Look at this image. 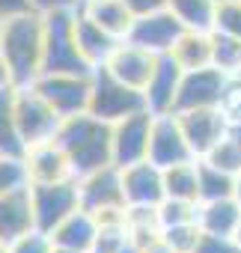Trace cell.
Returning <instances> with one entry per match:
<instances>
[{
  "instance_id": "6da1fadb",
  "label": "cell",
  "mask_w": 241,
  "mask_h": 253,
  "mask_svg": "<svg viewBox=\"0 0 241 253\" xmlns=\"http://www.w3.org/2000/svg\"><path fill=\"white\" fill-rule=\"evenodd\" d=\"M0 51H3L15 86H30L45 66V12L27 9L0 21Z\"/></svg>"
},
{
  "instance_id": "7a4b0ae2",
  "label": "cell",
  "mask_w": 241,
  "mask_h": 253,
  "mask_svg": "<svg viewBox=\"0 0 241 253\" xmlns=\"http://www.w3.org/2000/svg\"><path fill=\"white\" fill-rule=\"evenodd\" d=\"M57 140L66 149L78 179L113 164V125L92 113L63 119Z\"/></svg>"
},
{
  "instance_id": "3957f363",
  "label": "cell",
  "mask_w": 241,
  "mask_h": 253,
  "mask_svg": "<svg viewBox=\"0 0 241 253\" xmlns=\"http://www.w3.org/2000/svg\"><path fill=\"white\" fill-rule=\"evenodd\" d=\"M42 72H75L89 75L95 69L86 66L75 45V9L45 12V66Z\"/></svg>"
},
{
  "instance_id": "277c9868",
  "label": "cell",
  "mask_w": 241,
  "mask_h": 253,
  "mask_svg": "<svg viewBox=\"0 0 241 253\" xmlns=\"http://www.w3.org/2000/svg\"><path fill=\"white\" fill-rule=\"evenodd\" d=\"M15 125H18V134L27 152L36 143L57 140L63 116L33 86H15Z\"/></svg>"
},
{
  "instance_id": "5b68a950",
  "label": "cell",
  "mask_w": 241,
  "mask_h": 253,
  "mask_svg": "<svg viewBox=\"0 0 241 253\" xmlns=\"http://www.w3.org/2000/svg\"><path fill=\"white\" fill-rule=\"evenodd\" d=\"M63 119L89 113V98H92V72L89 75H75V72H42L30 84Z\"/></svg>"
},
{
  "instance_id": "8992f818",
  "label": "cell",
  "mask_w": 241,
  "mask_h": 253,
  "mask_svg": "<svg viewBox=\"0 0 241 253\" xmlns=\"http://www.w3.org/2000/svg\"><path fill=\"white\" fill-rule=\"evenodd\" d=\"M146 107V95L134 86H125L122 81H116L104 69L92 72V98H89V113L116 125L119 119H125L137 110Z\"/></svg>"
},
{
  "instance_id": "52a82bcc",
  "label": "cell",
  "mask_w": 241,
  "mask_h": 253,
  "mask_svg": "<svg viewBox=\"0 0 241 253\" xmlns=\"http://www.w3.org/2000/svg\"><path fill=\"white\" fill-rule=\"evenodd\" d=\"M30 197H33V214H36V226L45 232H54L72 211L80 209V191H78V179H66V182H48V185H30Z\"/></svg>"
},
{
  "instance_id": "ba28073f",
  "label": "cell",
  "mask_w": 241,
  "mask_h": 253,
  "mask_svg": "<svg viewBox=\"0 0 241 253\" xmlns=\"http://www.w3.org/2000/svg\"><path fill=\"white\" fill-rule=\"evenodd\" d=\"M152 125H155V113L149 107L119 119L113 125V164L116 167H128V164L149 158Z\"/></svg>"
},
{
  "instance_id": "9c48e42d",
  "label": "cell",
  "mask_w": 241,
  "mask_h": 253,
  "mask_svg": "<svg viewBox=\"0 0 241 253\" xmlns=\"http://www.w3.org/2000/svg\"><path fill=\"white\" fill-rule=\"evenodd\" d=\"M229 81L232 78L226 72H220L217 66L185 72L182 84H179V95H176V113H182V110H200V107H220Z\"/></svg>"
},
{
  "instance_id": "30bf717a",
  "label": "cell",
  "mask_w": 241,
  "mask_h": 253,
  "mask_svg": "<svg viewBox=\"0 0 241 253\" xmlns=\"http://www.w3.org/2000/svg\"><path fill=\"white\" fill-rule=\"evenodd\" d=\"M182 122V131L188 137V146L197 158H205L226 134H229V119L223 107H200V110H182L176 113Z\"/></svg>"
},
{
  "instance_id": "8fae6325",
  "label": "cell",
  "mask_w": 241,
  "mask_h": 253,
  "mask_svg": "<svg viewBox=\"0 0 241 253\" xmlns=\"http://www.w3.org/2000/svg\"><path fill=\"white\" fill-rule=\"evenodd\" d=\"M78 191H80V206L86 211H92V214L128 206L125 194H122V170H119L116 164L80 176L78 179Z\"/></svg>"
},
{
  "instance_id": "7c38bea8",
  "label": "cell",
  "mask_w": 241,
  "mask_h": 253,
  "mask_svg": "<svg viewBox=\"0 0 241 253\" xmlns=\"http://www.w3.org/2000/svg\"><path fill=\"white\" fill-rule=\"evenodd\" d=\"M197 158L188 146V137L182 131V122L176 113H155V125H152V140H149V161L158 164L161 170L191 161Z\"/></svg>"
},
{
  "instance_id": "4fadbf2b",
  "label": "cell",
  "mask_w": 241,
  "mask_h": 253,
  "mask_svg": "<svg viewBox=\"0 0 241 253\" xmlns=\"http://www.w3.org/2000/svg\"><path fill=\"white\" fill-rule=\"evenodd\" d=\"M188 27L170 12V9H161V12H152V15H140L134 18V27L128 33V42L146 48L149 54L161 57V54H170L173 45L179 42V36L185 33Z\"/></svg>"
},
{
  "instance_id": "5bb4252c",
  "label": "cell",
  "mask_w": 241,
  "mask_h": 253,
  "mask_svg": "<svg viewBox=\"0 0 241 253\" xmlns=\"http://www.w3.org/2000/svg\"><path fill=\"white\" fill-rule=\"evenodd\" d=\"M155 63H158L155 54H149L146 48L122 39L113 48V54L107 57V63L101 69L107 75H113L116 81H122L125 86H134V89L143 92L146 84H149V78H152V72H155Z\"/></svg>"
},
{
  "instance_id": "9a60e30c",
  "label": "cell",
  "mask_w": 241,
  "mask_h": 253,
  "mask_svg": "<svg viewBox=\"0 0 241 253\" xmlns=\"http://www.w3.org/2000/svg\"><path fill=\"white\" fill-rule=\"evenodd\" d=\"M24 173L30 185H48V182H66V179H78L75 167L66 155V149L60 146V140H48V143H36L30 146L24 155Z\"/></svg>"
},
{
  "instance_id": "2e32d148",
  "label": "cell",
  "mask_w": 241,
  "mask_h": 253,
  "mask_svg": "<svg viewBox=\"0 0 241 253\" xmlns=\"http://www.w3.org/2000/svg\"><path fill=\"white\" fill-rule=\"evenodd\" d=\"M122 170V194L128 206H152L158 209L167 200V188H164V170L158 164L137 161L128 167H119Z\"/></svg>"
},
{
  "instance_id": "e0dca14e",
  "label": "cell",
  "mask_w": 241,
  "mask_h": 253,
  "mask_svg": "<svg viewBox=\"0 0 241 253\" xmlns=\"http://www.w3.org/2000/svg\"><path fill=\"white\" fill-rule=\"evenodd\" d=\"M185 69L173 60V54H161L155 63V72L143 89L146 95V107L152 113H176V95H179V84H182Z\"/></svg>"
},
{
  "instance_id": "ac0fdd59",
  "label": "cell",
  "mask_w": 241,
  "mask_h": 253,
  "mask_svg": "<svg viewBox=\"0 0 241 253\" xmlns=\"http://www.w3.org/2000/svg\"><path fill=\"white\" fill-rule=\"evenodd\" d=\"M30 229H36V214H33V197H30V182H27L0 197V238L12 244L18 235Z\"/></svg>"
},
{
  "instance_id": "d6986e66",
  "label": "cell",
  "mask_w": 241,
  "mask_h": 253,
  "mask_svg": "<svg viewBox=\"0 0 241 253\" xmlns=\"http://www.w3.org/2000/svg\"><path fill=\"white\" fill-rule=\"evenodd\" d=\"M119 42H122V39L110 36L92 18H86L80 9H75V45H78V51H80V57L86 60L89 69H101Z\"/></svg>"
},
{
  "instance_id": "ffe728a7",
  "label": "cell",
  "mask_w": 241,
  "mask_h": 253,
  "mask_svg": "<svg viewBox=\"0 0 241 253\" xmlns=\"http://www.w3.org/2000/svg\"><path fill=\"white\" fill-rule=\"evenodd\" d=\"M98 232H101V226H98L95 214L80 206L78 211H72L51 232V238H54L57 247H69V250H78V253H89L95 247V241H98Z\"/></svg>"
},
{
  "instance_id": "44dd1931",
  "label": "cell",
  "mask_w": 241,
  "mask_h": 253,
  "mask_svg": "<svg viewBox=\"0 0 241 253\" xmlns=\"http://www.w3.org/2000/svg\"><path fill=\"white\" fill-rule=\"evenodd\" d=\"M78 9L116 39H128L134 27V12L128 9L125 0H80Z\"/></svg>"
},
{
  "instance_id": "7402d4cb",
  "label": "cell",
  "mask_w": 241,
  "mask_h": 253,
  "mask_svg": "<svg viewBox=\"0 0 241 253\" xmlns=\"http://www.w3.org/2000/svg\"><path fill=\"white\" fill-rule=\"evenodd\" d=\"M197 223L202 232H214V235H235L238 223H241V203L235 197H220V200H202L200 203V214Z\"/></svg>"
},
{
  "instance_id": "603a6c76",
  "label": "cell",
  "mask_w": 241,
  "mask_h": 253,
  "mask_svg": "<svg viewBox=\"0 0 241 253\" xmlns=\"http://www.w3.org/2000/svg\"><path fill=\"white\" fill-rule=\"evenodd\" d=\"M170 54L185 72L211 66V30H185Z\"/></svg>"
},
{
  "instance_id": "cb8c5ba5",
  "label": "cell",
  "mask_w": 241,
  "mask_h": 253,
  "mask_svg": "<svg viewBox=\"0 0 241 253\" xmlns=\"http://www.w3.org/2000/svg\"><path fill=\"white\" fill-rule=\"evenodd\" d=\"M164 188H167V197H173V200L200 203V158L167 167L164 170Z\"/></svg>"
},
{
  "instance_id": "d4e9b609",
  "label": "cell",
  "mask_w": 241,
  "mask_h": 253,
  "mask_svg": "<svg viewBox=\"0 0 241 253\" xmlns=\"http://www.w3.org/2000/svg\"><path fill=\"white\" fill-rule=\"evenodd\" d=\"M0 155L3 158L24 155V143L15 125V86L0 89Z\"/></svg>"
},
{
  "instance_id": "484cf974",
  "label": "cell",
  "mask_w": 241,
  "mask_h": 253,
  "mask_svg": "<svg viewBox=\"0 0 241 253\" xmlns=\"http://www.w3.org/2000/svg\"><path fill=\"white\" fill-rule=\"evenodd\" d=\"M167 9H170L188 30H214L217 0H170Z\"/></svg>"
},
{
  "instance_id": "4316f807",
  "label": "cell",
  "mask_w": 241,
  "mask_h": 253,
  "mask_svg": "<svg viewBox=\"0 0 241 253\" xmlns=\"http://www.w3.org/2000/svg\"><path fill=\"white\" fill-rule=\"evenodd\" d=\"M211 66H217L229 78L241 75V39L211 30Z\"/></svg>"
},
{
  "instance_id": "83f0119b",
  "label": "cell",
  "mask_w": 241,
  "mask_h": 253,
  "mask_svg": "<svg viewBox=\"0 0 241 253\" xmlns=\"http://www.w3.org/2000/svg\"><path fill=\"white\" fill-rule=\"evenodd\" d=\"M220 197H235V176L200 161V203L220 200Z\"/></svg>"
},
{
  "instance_id": "f1b7e54d",
  "label": "cell",
  "mask_w": 241,
  "mask_h": 253,
  "mask_svg": "<svg viewBox=\"0 0 241 253\" xmlns=\"http://www.w3.org/2000/svg\"><path fill=\"white\" fill-rule=\"evenodd\" d=\"M200 161H205V164H211V167H217V170H223V173H229V176H238L241 173V146L235 143V137L232 134H226L205 158H200Z\"/></svg>"
},
{
  "instance_id": "f546056e",
  "label": "cell",
  "mask_w": 241,
  "mask_h": 253,
  "mask_svg": "<svg viewBox=\"0 0 241 253\" xmlns=\"http://www.w3.org/2000/svg\"><path fill=\"white\" fill-rule=\"evenodd\" d=\"M197 214H200V203H188V200H173V197H167V200L158 206L161 229L179 226V223H197Z\"/></svg>"
},
{
  "instance_id": "4dcf8cb0",
  "label": "cell",
  "mask_w": 241,
  "mask_h": 253,
  "mask_svg": "<svg viewBox=\"0 0 241 253\" xmlns=\"http://www.w3.org/2000/svg\"><path fill=\"white\" fill-rule=\"evenodd\" d=\"M214 30L241 39V0H217Z\"/></svg>"
},
{
  "instance_id": "1f68e13d",
  "label": "cell",
  "mask_w": 241,
  "mask_h": 253,
  "mask_svg": "<svg viewBox=\"0 0 241 253\" xmlns=\"http://www.w3.org/2000/svg\"><path fill=\"white\" fill-rule=\"evenodd\" d=\"M161 235H164V241H167L176 253H194V247H197L202 229H200V223H179V226L161 229Z\"/></svg>"
},
{
  "instance_id": "d6a6232c",
  "label": "cell",
  "mask_w": 241,
  "mask_h": 253,
  "mask_svg": "<svg viewBox=\"0 0 241 253\" xmlns=\"http://www.w3.org/2000/svg\"><path fill=\"white\" fill-rule=\"evenodd\" d=\"M54 238H51V232H45V229H30V232H24V235H18L12 244H9V253H54Z\"/></svg>"
},
{
  "instance_id": "836d02e7",
  "label": "cell",
  "mask_w": 241,
  "mask_h": 253,
  "mask_svg": "<svg viewBox=\"0 0 241 253\" xmlns=\"http://www.w3.org/2000/svg\"><path fill=\"white\" fill-rule=\"evenodd\" d=\"M18 185H27L24 161L21 158H3V155H0V197L15 191Z\"/></svg>"
},
{
  "instance_id": "e575fe53",
  "label": "cell",
  "mask_w": 241,
  "mask_h": 253,
  "mask_svg": "<svg viewBox=\"0 0 241 253\" xmlns=\"http://www.w3.org/2000/svg\"><path fill=\"white\" fill-rule=\"evenodd\" d=\"M194 253H241V247L235 244L232 235H214V232H202Z\"/></svg>"
},
{
  "instance_id": "d590c367",
  "label": "cell",
  "mask_w": 241,
  "mask_h": 253,
  "mask_svg": "<svg viewBox=\"0 0 241 253\" xmlns=\"http://www.w3.org/2000/svg\"><path fill=\"white\" fill-rule=\"evenodd\" d=\"M220 107H223V113H226V119H229L232 125H235V122H241V81H238V78H232V81H229V86H226V95H223Z\"/></svg>"
},
{
  "instance_id": "8d00e7d4",
  "label": "cell",
  "mask_w": 241,
  "mask_h": 253,
  "mask_svg": "<svg viewBox=\"0 0 241 253\" xmlns=\"http://www.w3.org/2000/svg\"><path fill=\"white\" fill-rule=\"evenodd\" d=\"M125 3H128V9L134 12V18H140V15H152V12L167 9L170 0H125Z\"/></svg>"
},
{
  "instance_id": "74e56055",
  "label": "cell",
  "mask_w": 241,
  "mask_h": 253,
  "mask_svg": "<svg viewBox=\"0 0 241 253\" xmlns=\"http://www.w3.org/2000/svg\"><path fill=\"white\" fill-rule=\"evenodd\" d=\"M39 12H57V9H78L80 0H30Z\"/></svg>"
},
{
  "instance_id": "f35d334b",
  "label": "cell",
  "mask_w": 241,
  "mask_h": 253,
  "mask_svg": "<svg viewBox=\"0 0 241 253\" xmlns=\"http://www.w3.org/2000/svg\"><path fill=\"white\" fill-rule=\"evenodd\" d=\"M27 9H33L30 0H0V18H9V15L27 12Z\"/></svg>"
},
{
  "instance_id": "ab89813d",
  "label": "cell",
  "mask_w": 241,
  "mask_h": 253,
  "mask_svg": "<svg viewBox=\"0 0 241 253\" xmlns=\"http://www.w3.org/2000/svg\"><path fill=\"white\" fill-rule=\"evenodd\" d=\"M9 86H15V78H12V69H9L3 51H0V89H9Z\"/></svg>"
},
{
  "instance_id": "60d3db41",
  "label": "cell",
  "mask_w": 241,
  "mask_h": 253,
  "mask_svg": "<svg viewBox=\"0 0 241 253\" xmlns=\"http://www.w3.org/2000/svg\"><path fill=\"white\" fill-rule=\"evenodd\" d=\"M229 134L235 137V143L241 146V122H235V125H229Z\"/></svg>"
},
{
  "instance_id": "b9f144b4",
  "label": "cell",
  "mask_w": 241,
  "mask_h": 253,
  "mask_svg": "<svg viewBox=\"0 0 241 253\" xmlns=\"http://www.w3.org/2000/svg\"><path fill=\"white\" fill-rule=\"evenodd\" d=\"M235 200H238V203H241V173H238V176H235Z\"/></svg>"
},
{
  "instance_id": "7bdbcfd3",
  "label": "cell",
  "mask_w": 241,
  "mask_h": 253,
  "mask_svg": "<svg viewBox=\"0 0 241 253\" xmlns=\"http://www.w3.org/2000/svg\"><path fill=\"white\" fill-rule=\"evenodd\" d=\"M232 238H235V244L241 247V223H238V229H235V235H232Z\"/></svg>"
},
{
  "instance_id": "ee69618b",
  "label": "cell",
  "mask_w": 241,
  "mask_h": 253,
  "mask_svg": "<svg viewBox=\"0 0 241 253\" xmlns=\"http://www.w3.org/2000/svg\"><path fill=\"white\" fill-rule=\"evenodd\" d=\"M54 253H78V250H69V247H54Z\"/></svg>"
},
{
  "instance_id": "f6af8a7d",
  "label": "cell",
  "mask_w": 241,
  "mask_h": 253,
  "mask_svg": "<svg viewBox=\"0 0 241 253\" xmlns=\"http://www.w3.org/2000/svg\"><path fill=\"white\" fill-rule=\"evenodd\" d=\"M0 253H9V244H6L3 238H0Z\"/></svg>"
},
{
  "instance_id": "bcb514c9",
  "label": "cell",
  "mask_w": 241,
  "mask_h": 253,
  "mask_svg": "<svg viewBox=\"0 0 241 253\" xmlns=\"http://www.w3.org/2000/svg\"><path fill=\"white\" fill-rule=\"evenodd\" d=\"M235 78H238V81H241V75H235Z\"/></svg>"
},
{
  "instance_id": "7dc6e473",
  "label": "cell",
  "mask_w": 241,
  "mask_h": 253,
  "mask_svg": "<svg viewBox=\"0 0 241 253\" xmlns=\"http://www.w3.org/2000/svg\"><path fill=\"white\" fill-rule=\"evenodd\" d=\"M0 21H3V18H0Z\"/></svg>"
}]
</instances>
